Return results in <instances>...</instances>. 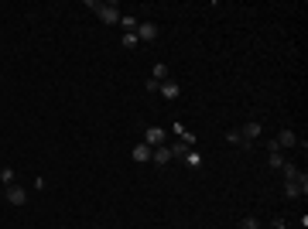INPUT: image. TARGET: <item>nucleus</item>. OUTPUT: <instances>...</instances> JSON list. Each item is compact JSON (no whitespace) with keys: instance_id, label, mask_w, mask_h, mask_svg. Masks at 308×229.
<instances>
[{"instance_id":"obj_1","label":"nucleus","mask_w":308,"mask_h":229,"mask_svg":"<svg viewBox=\"0 0 308 229\" xmlns=\"http://www.w3.org/2000/svg\"><path fill=\"white\" fill-rule=\"evenodd\" d=\"M86 7H93L103 24H120V4H113V0L110 4L106 0H86Z\"/></svg>"},{"instance_id":"obj_2","label":"nucleus","mask_w":308,"mask_h":229,"mask_svg":"<svg viewBox=\"0 0 308 229\" xmlns=\"http://www.w3.org/2000/svg\"><path fill=\"white\" fill-rule=\"evenodd\" d=\"M240 134H243V147L250 151V147H253V140L264 134V123H260V120H247V123L240 127Z\"/></svg>"},{"instance_id":"obj_3","label":"nucleus","mask_w":308,"mask_h":229,"mask_svg":"<svg viewBox=\"0 0 308 229\" xmlns=\"http://www.w3.org/2000/svg\"><path fill=\"white\" fill-rule=\"evenodd\" d=\"M4 202H11V205H24L28 202V191H24V185H11V188H4Z\"/></svg>"},{"instance_id":"obj_4","label":"nucleus","mask_w":308,"mask_h":229,"mask_svg":"<svg viewBox=\"0 0 308 229\" xmlns=\"http://www.w3.org/2000/svg\"><path fill=\"white\" fill-rule=\"evenodd\" d=\"M158 35H161V31H158V24H154V21L137 24V41H147V45H151V41H158Z\"/></svg>"},{"instance_id":"obj_5","label":"nucleus","mask_w":308,"mask_h":229,"mask_svg":"<svg viewBox=\"0 0 308 229\" xmlns=\"http://www.w3.org/2000/svg\"><path fill=\"white\" fill-rule=\"evenodd\" d=\"M284 147H298V134L294 130H281L274 140V151H284Z\"/></svg>"},{"instance_id":"obj_6","label":"nucleus","mask_w":308,"mask_h":229,"mask_svg":"<svg viewBox=\"0 0 308 229\" xmlns=\"http://www.w3.org/2000/svg\"><path fill=\"white\" fill-rule=\"evenodd\" d=\"M144 144L147 147H161L165 144V127H147L144 130Z\"/></svg>"},{"instance_id":"obj_7","label":"nucleus","mask_w":308,"mask_h":229,"mask_svg":"<svg viewBox=\"0 0 308 229\" xmlns=\"http://www.w3.org/2000/svg\"><path fill=\"white\" fill-rule=\"evenodd\" d=\"M158 93L165 96V99H178V96H182V86H178L175 79H165V82L158 86Z\"/></svg>"},{"instance_id":"obj_8","label":"nucleus","mask_w":308,"mask_h":229,"mask_svg":"<svg viewBox=\"0 0 308 229\" xmlns=\"http://www.w3.org/2000/svg\"><path fill=\"white\" fill-rule=\"evenodd\" d=\"M151 161H154V164H168V161H175V157H172V147H168V144L154 147V151H151Z\"/></svg>"},{"instance_id":"obj_9","label":"nucleus","mask_w":308,"mask_h":229,"mask_svg":"<svg viewBox=\"0 0 308 229\" xmlns=\"http://www.w3.org/2000/svg\"><path fill=\"white\" fill-rule=\"evenodd\" d=\"M182 161H185V164H189L192 171H202V168H206V157H202L199 151H189L185 157H182Z\"/></svg>"},{"instance_id":"obj_10","label":"nucleus","mask_w":308,"mask_h":229,"mask_svg":"<svg viewBox=\"0 0 308 229\" xmlns=\"http://www.w3.org/2000/svg\"><path fill=\"white\" fill-rule=\"evenodd\" d=\"M175 134H178V140L182 144H189V147H195V134L185 127V123H175Z\"/></svg>"},{"instance_id":"obj_11","label":"nucleus","mask_w":308,"mask_h":229,"mask_svg":"<svg viewBox=\"0 0 308 229\" xmlns=\"http://www.w3.org/2000/svg\"><path fill=\"white\" fill-rule=\"evenodd\" d=\"M151 151L154 147H147V144H137L134 151H130V157H134L137 164H144V161H151Z\"/></svg>"},{"instance_id":"obj_12","label":"nucleus","mask_w":308,"mask_h":229,"mask_svg":"<svg viewBox=\"0 0 308 229\" xmlns=\"http://www.w3.org/2000/svg\"><path fill=\"white\" fill-rule=\"evenodd\" d=\"M267 164H270V168H274V171H281V168L288 164V157H284V154H281V151H274V144H270V157H267Z\"/></svg>"},{"instance_id":"obj_13","label":"nucleus","mask_w":308,"mask_h":229,"mask_svg":"<svg viewBox=\"0 0 308 229\" xmlns=\"http://www.w3.org/2000/svg\"><path fill=\"white\" fill-rule=\"evenodd\" d=\"M305 191H308V185H298V181H284V195H288V198H301Z\"/></svg>"},{"instance_id":"obj_14","label":"nucleus","mask_w":308,"mask_h":229,"mask_svg":"<svg viewBox=\"0 0 308 229\" xmlns=\"http://www.w3.org/2000/svg\"><path fill=\"white\" fill-rule=\"evenodd\" d=\"M14 178H18L14 168H0V188H11V185H14Z\"/></svg>"},{"instance_id":"obj_15","label":"nucleus","mask_w":308,"mask_h":229,"mask_svg":"<svg viewBox=\"0 0 308 229\" xmlns=\"http://www.w3.org/2000/svg\"><path fill=\"white\" fill-rule=\"evenodd\" d=\"M120 28H123V35L137 31V18H134V14H120Z\"/></svg>"},{"instance_id":"obj_16","label":"nucleus","mask_w":308,"mask_h":229,"mask_svg":"<svg viewBox=\"0 0 308 229\" xmlns=\"http://www.w3.org/2000/svg\"><path fill=\"white\" fill-rule=\"evenodd\" d=\"M151 79H154V82H165V79H172V76H168V65H165V62H158V65H154V72H151Z\"/></svg>"},{"instance_id":"obj_17","label":"nucleus","mask_w":308,"mask_h":229,"mask_svg":"<svg viewBox=\"0 0 308 229\" xmlns=\"http://www.w3.org/2000/svg\"><path fill=\"white\" fill-rule=\"evenodd\" d=\"M172 147V157H185L189 151H195V147H189V144H182V140H175V144H168Z\"/></svg>"},{"instance_id":"obj_18","label":"nucleus","mask_w":308,"mask_h":229,"mask_svg":"<svg viewBox=\"0 0 308 229\" xmlns=\"http://www.w3.org/2000/svg\"><path fill=\"white\" fill-rule=\"evenodd\" d=\"M120 45H123L127 52H130V48H137V31H130V35H123V38H120Z\"/></svg>"},{"instance_id":"obj_19","label":"nucleus","mask_w":308,"mask_h":229,"mask_svg":"<svg viewBox=\"0 0 308 229\" xmlns=\"http://www.w3.org/2000/svg\"><path fill=\"white\" fill-rule=\"evenodd\" d=\"M226 140L236 144V147H243V134H240V130H226Z\"/></svg>"},{"instance_id":"obj_20","label":"nucleus","mask_w":308,"mask_h":229,"mask_svg":"<svg viewBox=\"0 0 308 229\" xmlns=\"http://www.w3.org/2000/svg\"><path fill=\"white\" fill-rule=\"evenodd\" d=\"M240 229H260V219H257V215H247V219L240 222Z\"/></svg>"},{"instance_id":"obj_21","label":"nucleus","mask_w":308,"mask_h":229,"mask_svg":"<svg viewBox=\"0 0 308 229\" xmlns=\"http://www.w3.org/2000/svg\"><path fill=\"white\" fill-rule=\"evenodd\" d=\"M62 229H69V226H62Z\"/></svg>"}]
</instances>
